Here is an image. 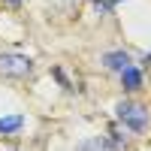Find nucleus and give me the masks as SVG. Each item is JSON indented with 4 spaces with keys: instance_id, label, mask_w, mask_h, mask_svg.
I'll use <instances>...</instances> for the list:
<instances>
[{
    "instance_id": "obj_1",
    "label": "nucleus",
    "mask_w": 151,
    "mask_h": 151,
    "mask_svg": "<svg viewBox=\"0 0 151 151\" xmlns=\"http://www.w3.org/2000/svg\"><path fill=\"white\" fill-rule=\"evenodd\" d=\"M115 112H118V118L127 124L133 133H145L148 130V109L142 103H136V100H121L115 106Z\"/></svg>"
},
{
    "instance_id": "obj_2",
    "label": "nucleus",
    "mask_w": 151,
    "mask_h": 151,
    "mask_svg": "<svg viewBox=\"0 0 151 151\" xmlns=\"http://www.w3.org/2000/svg\"><path fill=\"white\" fill-rule=\"evenodd\" d=\"M30 70H33V60L27 55H15V52L0 55V76L3 79H24V76H30Z\"/></svg>"
},
{
    "instance_id": "obj_3",
    "label": "nucleus",
    "mask_w": 151,
    "mask_h": 151,
    "mask_svg": "<svg viewBox=\"0 0 151 151\" xmlns=\"http://www.w3.org/2000/svg\"><path fill=\"white\" fill-rule=\"evenodd\" d=\"M79 151H118V145L106 139V136H91V139H85L79 145Z\"/></svg>"
},
{
    "instance_id": "obj_4",
    "label": "nucleus",
    "mask_w": 151,
    "mask_h": 151,
    "mask_svg": "<svg viewBox=\"0 0 151 151\" xmlns=\"http://www.w3.org/2000/svg\"><path fill=\"white\" fill-rule=\"evenodd\" d=\"M103 64H106L109 70H118V73H121V70L130 67V55H127V52H109V55L103 58Z\"/></svg>"
},
{
    "instance_id": "obj_5",
    "label": "nucleus",
    "mask_w": 151,
    "mask_h": 151,
    "mask_svg": "<svg viewBox=\"0 0 151 151\" xmlns=\"http://www.w3.org/2000/svg\"><path fill=\"white\" fill-rule=\"evenodd\" d=\"M121 82L127 91H136V88L142 85V73L136 70V67H127V70H121Z\"/></svg>"
},
{
    "instance_id": "obj_6",
    "label": "nucleus",
    "mask_w": 151,
    "mask_h": 151,
    "mask_svg": "<svg viewBox=\"0 0 151 151\" xmlns=\"http://www.w3.org/2000/svg\"><path fill=\"white\" fill-rule=\"evenodd\" d=\"M21 124H24V118H21V115H6V118H0V133L9 136V133L21 130Z\"/></svg>"
},
{
    "instance_id": "obj_7",
    "label": "nucleus",
    "mask_w": 151,
    "mask_h": 151,
    "mask_svg": "<svg viewBox=\"0 0 151 151\" xmlns=\"http://www.w3.org/2000/svg\"><path fill=\"white\" fill-rule=\"evenodd\" d=\"M9 3H21V0H9Z\"/></svg>"
}]
</instances>
